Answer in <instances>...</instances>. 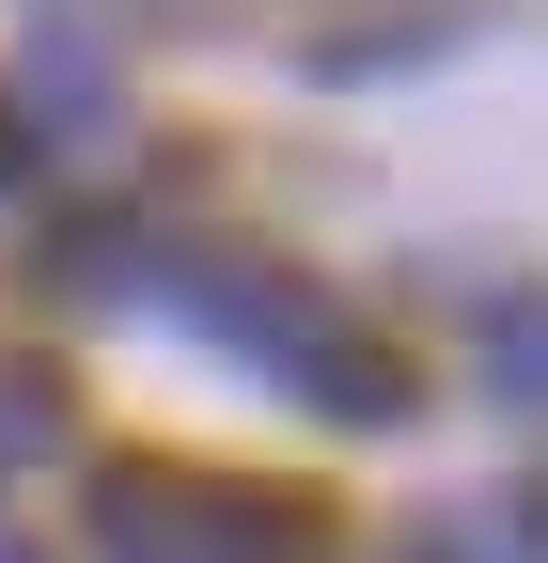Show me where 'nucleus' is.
<instances>
[{
    "instance_id": "3",
    "label": "nucleus",
    "mask_w": 548,
    "mask_h": 563,
    "mask_svg": "<svg viewBox=\"0 0 548 563\" xmlns=\"http://www.w3.org/2000/svg\"><path fill=\"white\" fill-rule=\"evenodd\" d=\"M486 391H502L517 422H548V282L486 313Z\"/></svg>"
},
{
    "instance_id": "4",
    "label": "nucleus",
    "mask_w": 548,
    "mask_h": 563,
    "mask_svg": "<svg viewBox=\"0 0 548 563\" xmlns=\"http://www.w3.org/2000/svg\"><path fill=\"white\" fill-rule=\"evenodd\" d=\"M47 454H63V376L47 361H0V485L47 470Z\"/></svg>"
},
{
    "instance_id": "2",
    "label": "nucleus",
    "mask_w": 548,
    "mask_h": 563,
    "mask_svg": "<svg viewBox=\"0 0 548 563\" xmlns=\"http://www.w3.org/2000/svg\"><path fill=\"white\" fill-rule=\"evenodd\" d=\"M95 563H329L314 485H220V470H110Z\"/></svg>"
},
{
    "instance_id": "6",
    "label": "nucleus",
    "mask_w": 548,
    "mask_h": 563,
    "mask_svg": "<svg viewBox=\"0 0 548 563\" xmlns=\"http://www.w3.org/2000/svg\"><path fill=\"white\" fill-rule=\"evenodd\" d=\"M0 173H17V110H0Z\"/></svg>"
},
{
    "instance_id": "1",
    "label": "nucleus",
    "mask_w": 548,
    "mask_h": 563,
    "mask_svg": "<svg viewBox=\"0 0 548 563\" xmlns=\"http://www.w3.org/2000/svg\"><path fill=\"white\" fill-rule=\"evenodd\" d=\"M142 298H173L204 344H235L251 376H283L298 407H329V422H407V361L329 298V282H298L283 251H157V266H125ZM110 282V298H125Z\"/></svg>"
},
{
    "instance_id": "7",
    "label": "nucleus",
    "mask_w": 548,
    "mask_h": 563,
    "mask_svg": "<svg viewBox=\"0 0 548 563\" xmlns=\"http://www.w3.org/2000/svg\"><path fill=\"white\" fill-rule=\"evenodd\" d=\"M0 563H32V548H17V532H0Z\"/></svg>"
},
{
    "instance_id": "5",
    "label": "nucleus",
    "mask_w": 548,
    "mask_h": 563,
    "mask_svg": "<svg viewBox=\"0 0 548 563\" xmlns=\"http://www.w3.org/2000/svg\"><path fill=\"white\" fill-rule=\"evenodd\" d=\"M407 563H517V548H502V517H439L424 548H407Z\"/></svg>"
}]
</instances>
